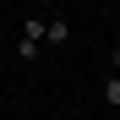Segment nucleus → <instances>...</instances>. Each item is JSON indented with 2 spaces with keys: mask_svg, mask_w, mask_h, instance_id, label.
<instances>
[{
  "mask_svg": "<svg viewBox=\"0 0 120 120\" xmlns=\"http://www.w3.org/2000/svg\"><path fill=\"white\" fill-rule=\"evenodd\" d=\"M16 55H22V60H38V55H44V22H38V16H27V22H22Z\"/></svg>",
  "mask_w": 120,
  "mask_h": 120,
  "instance_id": "1",
  "label": "nucleus"
},
{
  "mask_svg": "<svg viewBox=\"0 0 120 120\" xmlns=\"http://www.w3.org/2000/svg\"><path fill=\"white\" fill-rule=\"evenodd\" d=\"M66 38H71V22H66V16H49V22H44V44H49V49H60Z\"/></svg>",
  "mask_w": 120,
  "mask_h": 120,
  "instance_id": "2",
  "label": "nucleus"
},
{
  "mask_svg": "<svg viewBox=\"0 0 120 120\" xmlns=\"http://www.w3.org/2000/svg\"><path fill=\"white\" fill-rule=\"evenodd\" d=\"M104 98H109V104L120 109V76H109V82H104Z\"/></svg>",
  "mask_w": 120,
  "mask_h": 120,
  "instance_id": "3",
  "label": "nucleus"
},
{
  "mask_svg": "<svg viewBox=\"0 0 120 120\" xmlns=\"http://www.w3.org/2000/svg\"><path fill=\"white\" fill-rule=\"evenodd\" d=\"M115 76H120V44H115Z\"/></svg>",
  "mask_w": 120,
  "mask_h": 120,
  "instance_id": "4",
  "label": "nucleus"
},
{
  "mask_svg": "<svg viewBox=\"0 0 120 120\" xmlns=\"http://www.w3.org/2000/svg\"><path fill=\"white\" fill-rule=\"evenodd\" d=\"M115 120H120V109H115Z\"/></svg>",
  "mask_w": 120,
  "mask_h": 120,
  "instance_id": "5",
  "label": "nucleus"
}]
</instances>
